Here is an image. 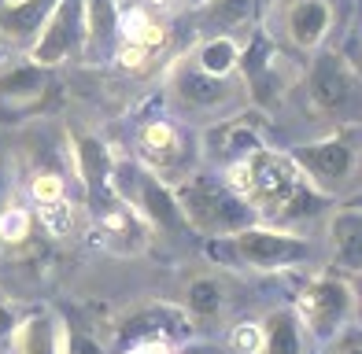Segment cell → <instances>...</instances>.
I'll return each instance as SVG.
<instances>
[{
	"label": "cell",
	"instance_id": "13",
	"mask_svg": "<svg viewBox=\"0 0 362 354\" xmlns=\"http://www.w3.org/2000/svg\"><path fill=\"white\" fill-rule=\"evenodd\" d=\"M89 207V218H93V233L96 240H100V248L111 251V255H144L148 244H152V233L144 229V221L134 214V207H129L119 192L107 185L86 192V200H81Z\"/></svg>",
	"mask_w": 362,
	"mask_h": 354
},
{
	"label": "cell",
	"instance_id": "7",
	"mask_svg": "<svg viewBox=\"0 0 362 354\" xmlns=\"http://www.w3.org/2000/svg\"><path fill=\"white\" fill-rule=\"evenodd\" d=\"M288 155L329 203L358 200V177H362L358 122L337 126V130L318 133L310 140H296L288 144Z\"/></svg>",
	"mask_w": 362,
	"mask_h": 354
},
{
	"label": "cell",
	"instance_id": "5",
	"mask_svg": "<svg viewBox=\"0 0 362 354\" xmlns=\"http://www.w3.org/2000/svg\"><path fill=\"white\" fill-rule=\"evenodd\" d=\"M351 23L348 0H262L259 34L292 59H307L333 44Z\"/></svg>",
	"mask_w": 362,
	"mask_h": 354
},
{
	"label": "cell",
	"instance_id": "27",
	"mask_svg": "<svg viewBox=\"0 0 362 354\" xmlns=\"http://www.w3.org/2000/svg\"><path fill=\"white\" fill-rule=\"evenodd\" d=\"M19 321H23L19 299H11V295L0 292V343H8V340H11V332L19 329Z\"/></svg>",
	"mask_w": 362,
	"mask_h": 354
},
{
	"label": "cell",
	"instance_id": "11",
	"mask_svg": "<svg viewBox=\"0 0 362 354\" xmlns=\"http://www.w3.org/2000/svg\"><path fill=\"white\" fill-rule=\"evenodd\" d=\"M267 144H277L274 118L259 107H244L237 115L200 130V166L222 173L233 163H240L244 155L267 148Z\"/></svg>",
	"mask_w": 362,
	"mask_h": 354
},
{
	"label": "cell",
	"instance_id": "8",
	"mask_svg": "<svg viewBox=\"0 0 362 354\" xmlns=\"http://www.w3.org/2000/svg\"><path fill=\"white\" fill-rule=\"evenodd\" d=\"M174 196H177V207H181V218H185L189 233L204 236V240L229 236V233L248 229V225L259 221V214L226 185V177L207 166L192 170L185 181H177Z\"/></svg>",
	"mask_w": 362,
	"mask_h": 354
},
{
	"label": "cell",
	"instance_id": "21",
	"mask_svg": "<svg viewBox=\"0 0 362 354\" xmlns=\"http://www.w3.org/2000/svg\"><path fill=\"white\" fill-rule=\"evenodd\" d=\"M11 354H59L63 347V317L52 310L23 314L19 329L11 332Z\"/></svg>",
	"mask_w": 362,
	"mask_h": 354
},
{
	"label": "cell",
	"instance_id": "1",
	"mask_svg": "<svg viewBox=\"0 0 362 354\" xmlns=\"http://www.w3.org/2000/svg\"><path fill=\"white\" fill-rule=\"evenodd\" d=\"M222 177L259 214L262 225H277V229L307 233L333 207L303 177V170L292 163L288 148H277V144H267V148L244 155L240 163L222 170Z\"/></svg>",
	"mask_w": 362,
	"mask_h": 354
},
{
	"label": "cell",
	"instance_id": "15",
	"mask_svg": "<svg viewBox=\"0 0 362 354\" xmlns=\"http://www.w3.org/2000/svg\"><path fill=\"white\" fill-rule=\"evenodd\" d=\"M322 266L329 273L358 281L362 266V211L358 200H340L325 214V236H322Z\"/></svg>",
	"mask_w": 362,
	"mask_h": 354
},
{
	"label": "cell",
	"instance_id": "16",
	"mask_svg": "<svg viewBox=\"0 0 362 354\" xmlns=\"http://www.w3.org/2000/svg\"><path fill=\"white\" fill-rule=\"evenodd\" d=\"M192 317L181 310V303H144L134 307L129 314H122L115 321V340L119 347L126 343H141V340H189L192 336Z\"/></svg>",
	"mask_w": 362,
	"mask_h": 354
},
{
	"label": "cell",
	"instance_id": "25",
	"mask_svg": "<svg viewBox=\"0 0 362 354\" xmlns=\"http://www.w3.org/2000/svg\"><path fill=\"white\" fill-rule=\"evenodd\" d=\"M59 354H107V347L96 340L86 325L63 321V347H59Z\"/></svg>",
	"mask_w": 362,
	"mask_h": 354
},
{
	"label": "cell",
	"instance_id": "2",
	"mask_svg": "<svg viewBox=\"0 0 362 354\" xmlns=\"http://www.w3.org/2000/svg\"><path fill=\"white\" fill-rule=\"evenodd\" d=\"M285 107H296V115L310 126L303 140L318 137V133H329V130H337V126L358 122V115H362L358 67L351 59H344L333 44L318 48L315 56L303 59L300 82L292 85L288 100L277 107L274 115H281Z\"/></svg>",
	"mask_w": 362,
	"mask_h": 354
},
{
	"label": "cell",
	"instance_id": "20",
	"mask_svg": "<svg viewBox=\"0 0 362 354\" xmlns=\"http://www.w3.org/2000/svg\"><path fill=\"white\" fill-rule=\"evenodd\" d=\"M181 310L192 317V325L222 321L229 310V284L222 273H196L181 288Z\"/></svg>",
	"mask_w": 362,
	"mask_h": 354
},
{
	"label": "cell",
	"instance_id": "26",
	"mask_svg": "<svg viewBox=\"0 0 362 354\" xmlns=\"http://www.w3.org/2000/svg\"><path fill=\"white\" fill-rule=\"evenodd\" d=\"M226 343L233 354H262V321H237V325H229Z\"/></svg>",
	"mask_w": 362,
	"mask_h": 354
},
{
	"label": "cell",
	"instance_id": "18",
	"mask_svg": "<svg viewBox=\"0 0 362 354\" xmlns=\"http://www.w3.org/2000/svg\"><path fill=\"white\" fill-rule=\"evenodd\" d=\"M259 4L262 0H204L196 11H189L192 19V41L196 37H237L248 41L259 26Z\"/></svg>",
	"mask_w": 362,
	"mask_h": 354
},
{
	"label": "cell",
	"instance_id": "22",
	"mask_svg": "<svg viewBox=\"0 0 362 354\" xmlns=\"http://www.w3.org/2000/svg\"><path fill=\"white\" fill-rule=\"evenodd\" d=\"M189 56L196 59V67L207 74H240V56H244V41L237 37H196L189 41Z\"/></svg>",
	"mask_w": 362,
	"mask_h": 354
},
{
	"label": "cell",
	"instance_id": "32",
	"mask_svg": "<svg viewBox=\"0 0 362 354\" xmlns=\"http://www.w3.org/2000/svg\"><path fill=\"white\" fill-rule=\"evenodd\" d=\"M4 56H8V52H4V48H0V59H4Z\"/></svg>",
	"mask_w": 362,
	"mask_h": 354
},
{
	"label": "cell",
	"instance_id": "30",
	"mask_svg": "<svg viewBox=\"0 0 362 354\" xmlns=\"http://www.w3.org/2000/svg\"><path fill=\"white\" fill-rule=\"evenodd\" d=\"M200 4H204V0H174V8H177V11H185V15H189V11H196Z\"/></svg>",
	"mask_w": 362,
	"mask_h": 354
},
{
	"label": "cell",
	"instance_id": "17",
	"mask_svg": "<svg viewBox=\"0 0 362 354\" xmlns=\"http://www.w3.org/2000/svg\"><path fill=\"white\" fill-rule=\"evenodd\" d=\"M115 41L134 44L141 52L159 59L170 44L167 11L144 4V0H115Z\"/></svg>",
	"mask_w": 362,
	"mask_h": 354
},
{
	"label": "cell",
	"instance_id": "19",
	"mask_svg": "<svg viewBox=\"0 0 362 354\" xmlns=\"http://www.w3.org/2000/svg\"><path fill=\"white\" fill-rule=\"evenodd\" d=\"M56 0H0V48L8 56H30Z\"/></svg>",
	"mask_w": 362,
	"mask_h": 354
},
{
	"label": "cell",
	"instance_id": "23",
	"mask_svg": "<svg viewBox=\"0 0 362 354\" xmlns=\"http://www.w3.org/2000/svg\"><path fill=\"white\" fill-rule=\"evenodd\" d=\"M262 354H303V325L292 307H274L262 317Z\"/></svg>",
	"mask_w": 362,
	"mask_h": 354
},
{
	"label": "cell",
	"instance_id": "31",
	"mask_svg": "<svg viewBox=\"0 0 362 354\" xmlns=\"http://www.w3.org/2000/svg\"><path fill=\"white\" fill-rule=\"evenodd\" d=\"M144 4H152V8H159V11H170L174 0H144Z\"/></svg>",
	"mask_w": 362,
	"mask_h": 354
},
{
	"label": "cell",
	"instance_id": "6",
	"mask_svg": "<svg viewBox=\"0 0 362 354\" xmlns=\"http://www.w3.org/2000/svg\"><path fill=\"white\" fill-rule=\"evenodd\" d=\"M129 159L159 181L177 185L192 170H200V130L177 122L170 111H163L159 100L152 107L129 115Z\"/></svg>",
	"mask_w": 362,
	"mask_h": 354
},
{
	"label": "cell",
	"instance_id": "24",
	"mask_svg": "<svg viewBox=\"0 0 362 354\" xmlns=\"http://www.w3.org/2000/svg\"><path fill=\"white\" fill-rule=\"evenodd\" d=\"M34 211L26 207L23 196H15L11 203L0 207V248L4 251H19L34 240Z\"/></svg>",
	"mask_w": 362,
	"mask_h": 354
},
{
	"label": "cell",
	"instance_id": "9",
	"mask_svg": "<svg viewBox=\"0 0 362 354\" xmlns=\"http://www.w3.org/2000/svg\"><path fill=\"white\" fill-rule=\"evenodd\" d=\"M292 310L303 325V336L315 343H337L348 329H355L358 317V288L351 277L340 273H310V277L296 288Z\"/></svg>",
	"mask_w": 362,
	"mask_h": 354
},
{
	"label": "cell",
	"instance_id": "10",
	"mask_svg": "<svg viewBox=\"0 0 362 354\" xmlns=\"http://www.w3.org/2000/svg\"><path fill=\"white\" fill-rule=\"evenodd\" d=\"M111 188L134 207V214L144 221L148 233H159V236H170V240L189 236V225H185V218H181L174 185L159 181L156 173L137 166L129 155L111 152Z\"/></svg>",
	"mask_w": 362,
	"mask_h": 354
},
{
	"label": "cell",
	"instance_id": "29",
	"mask_svg": "<svg viewBox=\"0 0 362 354\" xmlns=\"http://www.w3.org/2000/svg\"><path fill=\"white\" fill-rule=\"evenodd\" d=\"M333 354H358V329H348L337 340V350Z\"/></svg>",
	"mask_w": 362,
	"mask_h": 354
},
{
	"label": "cell",
	"instance_id": "4",
	"mask_svg": "<svg viewBox=\"0 0 362 354\" xmlns=\"http://www.w3.org/2000/svg\"><path fill=\"white\" fill-rule=\"evenodd\" d=\"M204 251L215 266L240 273H307L322 266V240L277 225H248L229 236L204 240Z\"/></svg>",
	"mask_w": 362,
	"mask_h": 354
},
{
	"label": "cell",
	"instance_id": "14",
	"mask_svg": "<svg viewBox=\"0 0 362 354\" xmlns=\"http://www.w3.org/2000/svg\"><path fill=\"white\" fill-rule=\"evenodd\" d=\"M81 56H86V0H56L37 44L30 48V59L59 71L81 63Z\"/></svg>",
	"mask_w": 362,
	"mask_h": 354
},
{
	"label": "cell",
	"instance_id": "12",
	"mask_svg": "<svg viewBox=\"0 0 362 354\" xmlns=\"http://www.w3.org/2000/svg\"><path fill=\"white\" fill-rule=\"evenodd\" d=\"M56 71L41 67L30 56L0 59V126H23L37 118V111L52 96Z\"/></svg>",
	"mask_w": 362,
	"mask_h": 354
},
{
	"label": "cell",
	"instance_id": "3",
	"mask_svg": "<svg viewBox=\"0 0 362 354\" xmlns=\"http://www.w3.org/2000/svg\"><path fill=\"white\" fill-rule=\"evenodd\" d=\"M159 107L170 111L177 122L192 126V130H204V126H215L237 111L252 107L248 100V85H244L240 74H207L196 67V59L185 52H177L174 59L163 63L159 71Z\"/></svg>",
	"mask_w": 362,
	"mask_h": 354
},
{
	"label": "cell",
	"instance_id": "28",
	"mask_svg": "<svg viewBox=\"0 0 362 354\" xmlns=\"http://www.w3.org/2000/svg\"><path fill=\"white\" fill-rule=\"evenodd\" d=\"M126 354H174V343H167V340H141V343H129Z\"/></svg>",
	"mask_w": 362,
	"mask_h": 354
}]
</instances>
